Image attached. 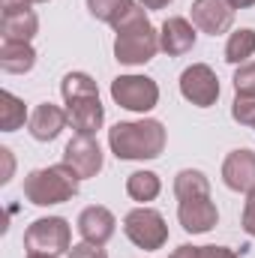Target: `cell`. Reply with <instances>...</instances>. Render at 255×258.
<instances>
[{
	"mask_svg": "<svg viewBox=\"0 0 255 258\" xmlns=\"http://www.w3.org/2000/svg\"><path fill=\"white\" fill-rule=\"evenodd\" d=\"M114 57L126 66H141L153 60V54L159 51V33L150 24L144 6H132L126 18L114 27Z\"/></svg>",
	"mask_w": 255,
	"mask_h": 258,
	"instance_id": "obj_1",
	"label": "cell"
},
{
	"mask_svg": "<svg viewBox=\"0 0 255 258\" xmlns=\"http://www.w3.org/2000/svg\"><path fill=\"white\" fill-rule=\"evenodd\" d=\"M108 147L117 159H156L165 150V126L153 117L114 123L108 129Z\"/></svg>",
	"mask_w": 255,
	"mask_h": 258,
	"instance_id": "obj_2",
	"label": "cell"
},
{
	"mask_svg": "<svg viewBox=\"0 0 255 258\" xmlns=\"http://www.w3.org/2000/svg\"><path fill=\"white\" fill-rule=\"evenodd\" d=\"M78 174L69 165H48V168H36L24 177V198L36 207H51V204H63L69 198L78 195Z\"/></svg>",
	"mask_w": 255,
	"mask_h": 258,
	"instance_id": "obj_3",
	"label": "cell"
},
{
	"mask_svg": "<svg viewBox=\"0 0 255 258\" xmlns=\"http://www.w3.org/2000/svg\"><path fill=\"white\" fill-rule=\"evenodd\" d=\"M123 234L138 246V249H162L165 240H168V225H165V216L153 207H135L123 216Z\"/></svg>",
	"mask_w": 255,
	"mask_h": 258,
	"instance_id": "obj_4",
	"label": "cell"
},
{
	"mask_svg": "<svg viewBox=\"0 0 255 258\" xmlns=\"http://www.w3.org/2000/svg\"><path fill=\"white\" fill-rule=\"evenodd\" d=\"M24 246L27 252H42V255H63L72 249V231L63 216H42L30 222L24 231Z\"/></svg>",
	"mask_w": 255,
	"mask_h": 258,
	"instance_id": "obj_5",
	"label": "cell"
},
{
	"mask_svg": "<svg viewBox=\"0 0 255 258\" xmlns=\"http://www.w3.org/2000/svg\"><path fill=\"white\" fill-rule=\"evenodd\" d=\"M111 99L126 111L147 114L159 102V84L147 75H117L111 81Z\"/></svg>",
	"mask_w": 255,
	"mask_h": 258,
	"instance_id": "obj_6",
	"label": "cell"
},
{
	"mask_svg": "<svg viewBox=\"0 0 255 258\" xmlns=\"http://www.w3.org/2000/svg\"><path fill=\"white\" fill-rule=\"evenodd\" d=\"M180 93H183V99L192 102V105L210 108L219 99V78H216V72L207 63H192L180 75Z\"/></svg>",
	"mask_w": 255,
	"mask_h": 258,
	"instance_id": "obj_7",
	"label": "cell"
},
{
	"mask_svg": "<svg viewBox=\"0 0 255 258\" xmlns=\"http://www.w3.org/2000/svg\"><path fill=\"white\" fill-rule=\"evenodd\" d=\"M63 165H69L81 180L96 177L102 171V147L93 135H72V141L63 150Z\"/></svg>",
	"mask_w": 255,
	"mask_h": 258,
	"instance_id": "obj_8",
	"label": "cell"
},
{
	"mask_svg": "<svg viewBox=\"0 0 255 258\" xmlns=\"http://www.w3.org/2000/svg\"><path fill=\"white\" fill-rule=\"evenodd\" d=\"M192 24L201 30V33H210V36H219L231 27L234 21V9L228 0H192L189 6Z\"/></svg>",
	"mask_w": 255,
	"mask_h": 258,
	"instance_id": "obj_9",
	"label": "cell"
},
{
	"mask_svg": "<svg viewBox=\"0 0 255 258\" xmlns=\"http://www.w3.org/2000/svg\"><path fill=\"white\" fill-rule=\"evenodd\" d=\"M222 180L234 192H252L255 189V150H231L222 162Z\"/></svg>",
	"mask_w": 255,
	"mask_h": 258,
	"instance_id": "obj_10",
	"label": "cell"
},
{
	"mask_svg": "<svg viewBox=\"0 0 255 258\" xmlns=\"http://www.w3.org/2000/svg\"><path fill=\"white\" fill-rule=\"evenodd\" d=\"M114 213L102 204H93V207H84L81 216H78V234L87 240V243H96V246H105L111 237H114Z\"/></svg>",
	"mask_w": 255,
	"mask_h": 258,
	"instance_id": "obj_11",
	"label": "cell"
},
{
	"mask_svg": "<svg viewBox=\"0 0 255 258\" xmlns=\"http://www.w3.org/2000/svg\"><path fill=\"white\" fill-rule=\"evenodd\" d=\"M195 36H198L195 33V24H189L180 15H171L159 27V48L168 57H180V54H186V51L195 48Z\"/></svg>",
	"mask_w": 255,
	"mask_h": 258,
	"instance_id": "obj_12",
	"label": "cell"
},
{
	"mask_svg": "<svg viewBox=\"0 0 255 258\" xmlns=\"http://www.w3.org/2000/svg\"><path fill=\"white\" fill-rule=\"evenodd\" d=\"M66 117H69V126L75 129V135H96L105 123V108L99 96H84V99L66 102Z\"/></svg>",
	"mask_w": 255,
	"mask_h": 258,
	"instance_id": "obj_13",
	"label": "cell"
},
{
	"mask_svg": "<svg viewBox=\"0 0 255 258\" xmlns=\"http://www.w3.org/2000/svg\"><path fill=\"white\" fill-rule=\"evenodd\" d=\"M177 219H180L183 231H189V234H207L219 222V210H216V204L210 198H189V201H180Z\"/></svg>",
	"mask_w": 255,
	"mask_h": 258,
	"instance_id": "obj_14",
	"label": "cell"
},
{
	"mask_svg": "<svg viewBox=\"0 0 255 258\" xmlns=\"http://www.w3.org/2000/svg\"><path fill=\"white\" fill-rule=\"evenodd\" d=\"M66 123H69L66 111L60 108V105H51V102L36 105L33 114H30V120H27L30 135H33L36 141H54V138L66 129Z\"/></svg>",
	"mask_w": 255,
	"mask_h": 258,
	"instance_id": "obj_15",
	"label": "cell"
},
{
	"mask_svg": "<svg viewBox=\"0 0 255 258\" xmlns=\"http://www.w3.org/2000/svg\"><path fill=\"white\" fill-rule=\"evenodd\" d=\"M36 66V51L30 42H3L0 45V69L9 75H24Z\"/></svg>",
	"mask_w": 255,
	"mask_h": 258,
	"instance_id": "obj_16",
	"label": "cell"
},
{
	"mask_svg": "<svg viewBox=\"0 0 255 258\" xmlns=\"http://www.w3.org/2000/svg\"><path fill=\"white\" fill-rule=\"evenodd\" d=\"M39 30V18L36 12H12V15H3L0 21V33H3V42H30Z\"/></svg>",
	"mask_w": 255,
	"mask_h": 258,
	"instance_id": "obj_17",
	"label": "cell"
},
{
	"mask_svg": "<svg viewBox=\"0 0 255 258\" xmlns=\"http://www.w3.org/2000/svg\"><path fill=\"white\" fill-rule=\"evenodd\" d=\"M174 195L180 201H189V198H210V180L204 177V171L198 168H183L177 171L174 177Z\"/></svg>",
	"mask_w": 255,
	"mask_h": 258,
	"instance_id": "obj_18",
	"label": "cell"
},
{
	"mask_svg": "<svg viewBox=\"0 0 255 258\" xmlns=\"http://www.w3.org/2000/svg\"><path fill=\"white\" fill-rule=\"evenodd\" d=\"M159 189H162V180H159L156 171H132L126 177V195L132 201L147 204L159 195Z\"/></svg>",
	"mask_w": 255,
	"mask_h": 258,
	"instance_id": "obj_19",
	"label": "cell"
},
{
	"mask_svg": "<svg viewBox=\"0 0 255 258\" xmlns=\"http://www.w3.org/2000/svg\"><path fill=\"white\" fill-rule=\"evenodd\" d=\"M255 54V30L252 27H240L228 36L225 42V60L228 63H249V57Z\"/></svg>",
	"mask_w": 255,
	"mask_h": 258,
	"instance_id": "obj_20",
	"label": "cell"
},
{
	"mask_svg": "<svg viewBox=\"0 0 255 258\" xmlns=\"http://www.w3.org/2000/svg\"><path fill=\"white\" fill-rule=\"evenodd\" d=\"M24 120H27L24 102H21L15 93L3 90V93H0V129H3V132H15V129L24 126Z\"/></svg>",
	"mask_w": 255,
	"mask_h": 258,
	"instance_id": "obj_21",
	"label": "cell"
},
{
	"mask_svg": "<svg viewBox=\"0 0 255 258\" xmlns=\"http://www.w3.org/2000/svg\"><path fill=\"white\" fill-rule=\"evenodd\" d=\"M132 6H135V0H87L90 15L105 21V24H111V27H117L126 18V12Z\"/></svg>",
	"mask_w": 255,
	"mask_h": 258,
	"instance_id": "obj_22",
	"label": "cell"
},
{
	"mask_svg": "<svg viewBox=\"0 0 255 258\" xmlns=\"http://www.w3.org/2000/svg\"><path fill=\"white\" fill-rule=\"evenodd\" d=\"M60 93H63L66 102H75V99H84V96H99V87L87 72H69L60 81Z\"/></svg>",
	"mask_w": 255,
	"mask_h": 258,
	"instance_id": "obj_23",
	"label": "cell"
},
{
	"mask_svg": "<svg viewBox=\"0 0 255 258\" xmlns=\"http://www.w3.org/2000/svg\"><path fill=\"white\" fill-rule=\"evenodd\" d=\"M231 117H234L240 126H252L255 129V96H249V93H237L234 102H231Z\"/></svg>",
	"mask_w": 255,
	"mask_h": 258,
	"instance_id": "obj_24",
	"label": "cell"
},
{
	"mask_svg": "<svg viewBox=\"0 0 255 258\" xmlns=\"http://www.w3.org/2000/svg\"><path fill=\"white\" fill-rule=\"evenodd\" d=\"M234 90L255 96V63H240L234 72Z\"/></svg>",
	"mask_w": 255,
	"mask_h": 258,
	"instance_id": "obj_25",
	"label": "cell"
},
{
	"mask_svg": "<svg viewBox=\"0 0 255 258\" xmlns=\"http://www.w3.org/2000/svg\"><path fill=\"white\" fill-rule=\"evenodd\" d=\"M69 258H108V252H105L102 246H96V243L81 240V243H75V246L69 249Z\"/></svg>",
	"mask_w": 255,
	"mask_h": 258,
	"instance_id": "obj_26",
	"label": "cell"
},
{
	"mask_svg": "<svg viewBox=\"0 0 255 258\" xmlns=\"http://www.w3.org/2000/svg\"><path fill=\"white\" fill-rule=\"evenodd\" d=\"M243 231L255 237V189L246 192V201H243Z\"/></svg>",
	"mask_w": 255,
	"mask_h": 258,
	"instance_id": "obj_27",
	"label": "cell"
},
{
	"mask_svg": "<svg viewBox=\"0 0 255 258\" xmlns=\"http://www.w3.org/2000/svg\"><path fill=\"white\" fill-rule=\"evenodd\" d=\"M171 258H210V246H192V243H183L177 246Z\"/></svg>",
	"mask_w": 255,
	"mask_h": 258,
	"instance_id": "obj_28",
	"label": "cell"
},
{
	"mask_svg": "<svg viewBox=\"0 0 255 258\" xmlns=\"http://www.w3.org/2000/svg\"><path fill=\"white\" fill-rule=\"evenodd\" d=\"M3 3V15H12V12H27L33 0H0Z\"/></svg>",
	"mask_w": 255,
	"mask_h": 258,
	"instance_id": "obj_29",
	"label": "cell"
},
{
	"mask_svg": "<svg viewBox=\"0 0 255 258\" xmlns=\"http://www.w3.org/2000/svg\"><path fill=\"white\" fill-rule=\"evenodd\" d=\"M0 156H3V165H6L0 180H3V183H9V177H12V150H9V147H0Z\"/></svg>",
	"mask_w": 255,
	"mask_h": 258,
	"instance_id": "obj_30",
	"label": "cell"
},
{
	"mask_svg": "<svg viewBox=\"0 0 255 258\" xmlns=\"http://www.w3.org/2000/svg\"><path fill=\"white\" fill-rule=\"evenodd\" d=\"M210 258H237L234 249H225V246H210Z\"/></svg>",
	"mask_w": 255,
	"mask_h": 258,
	"instance_id": "obj_31",
	"label": "cell"
},
{
	"mask_svg": "<svg viewBox=\"0 0 255 258\" xmlns=\"http://www.w3.org/2000/svg\"><path fill=\"white\" fill-rule=\"evenodd\" d=\"M168 3H171V0H141L144 9H165Z\"/></svg>",
	"mask_w": 255,
	"mask_h": 258,
	"instance_id": "obj_32",
	"label": "cell"
},
{
	"mask_svg": "<svg viewBox=\"0 0 255 258\" xmlns=\"http://www.w3.org/2000/svg\"><path fill=\"white\" fill-rule=\"evenodd\" d=\"M231 3V9H249V6H255V0H228Z\"/></svg>",
	"mask_w": 255,
	"mask_h": 258,
	"instance_id": "obj_33",
	"label": "cell"
},
{
	"mask_svg": "<svg viewBox=\"0 0 255 258\" xmlns=\"http://www.w3.org/2000/svg\"><path fill=\"white\" fill-rule=\"evenodd\" d=\"M27 258H54V255H42V252H27Z\"/></svg>",
	"mask_w": 255,
	"mask_h": 258,
	"instance_id": "obj_34",
	"label": "cell"
},
{
	"mask_svg": "<svg viewBox=\"0 0 255 258\" xmlns=\"http://www.w3.org/2000/svg\"><path fill=\"white\" fill-rule=\"evenodd\" d=\"M33 3H48V0H33Z\"/></svg>",
	"mask_w": 255,
	"mask_h": 258,
	"instance_id": "obj_35",
	"label": "cell"
}]
</instances>
